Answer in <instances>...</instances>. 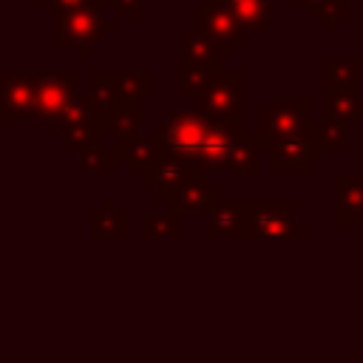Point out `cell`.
I'll use <instances>...</instances> for the list:
<instances>
[{
    "mask_svg": "<svg viewBox=\"0 0 363 363\" xmlns=\"http://www.w3.org/2000/svg\"><path fill=\"white\" fill-rule=\"evenodd\" d=\"M153 136L162 147V156L190 159L204 170H233L255 173L258 170V139L244 133V116L216 119L204 113L170 111L164 122L153 128Z\"/></svg>",
    "mask_w": 363,
    "mask_h": 363,
    "instance_id": "1",
    "label": "cell"
},
{
    "mask_svg": "<svg viewBox=\"0 0 363 363\" xmlns=\"http://www.w3.org/2000/svg\"><path fill=\"white\" fill-rule=\"evenodd\" d=\"M298 201H244L238 238H309V227L295 221Z\"/></svg>",
    "mask_w": 363,
    "mask_h": 363,
    "instance_id": "2",
    "label": "cell"
},
{
    "mask_svg": "<svg viewBox=\"0 0 363 363\" xmlns=\"http://www.w3.org/2000/svg\"><path fill=\"white\" fill-rule=\"evenodd\" d=\"M108 6L113 9V0H91L85 6H74L65 11H57V31H54V43H77L79 57L88 54L85 45L96 43L105 31H113L116 23L108 14Z\"/></svg>",
    "mask_w": 363,
    "mask_h": 363,
    "instance_id": "3",
    "label": "cell"
},
{
    "mask_svg": "<svg viewBox=\"0 0 363 363\" xmlns=\"http://www.w3.org/2000/svg\"><path fill=\"white\" fill-rule=\"evenodd\" d=\"M315 122L309 119V99L306 96H275L269 102V108L258 111V145H272L289 133L306 130Z\"/></svg>",
    "mask_w": 363,
    "mask_h": 363,
    "instance_id": "4",
    "label": "cell"
},
{
    "mask_svg": "<svg viewBox=\"0 0 363 363\" xmlns=\"http://www.w3.org/2000/svg\"><path fill=\"white\" fill-rule=\"evenodd\" d=\"M323 133L320 125H312L306 130L289 133L272 145H267L269 150V170L272 173H306L312 167V162L320 159L323 153Z\"/></svg>",
    "mask_w": 363,
    "mask_h": 363,
    "instance_id": "5",
    "label": "cell"
},
{
    "mask_svg": "<svg viewBox=\"0 0 363 363\" xmlns=\"http://www.w3.org/2000/svg\"><path fill=\"white\" fill-rule=\"evenodd\" d=\"M244 96V74L241 71H207V79L201 91L193 96L196 99V113L216 116V119H230L238 113Z\"/></svg>",
    "mask_w": 363,
    "mask_h": 363,
    "instance_id": "6",
    "label": "cell"
},
{
    "mask_svg": "<svg viewBox=\"0 0 363 363\" xmlns=\"http://www.w3.org/2000/svg\"><path fill=\"white\" fill-rule=\"evenodd\" d=\"M193 20H196V31L207 34L221 48V57H230L233 45H238L247 34V26L227 0H204L201 6L193 9Z\"/></svg>",
    "mask_w": 363,
    "mask_h": 363,
    "instance_id": "7",
    "label": "cell"
},
{
    "mask_svg": "<svg viewBox=\"0 0 363 363\" xmlns=\"http://www.w3.org/2000/svg\"><path fill=\"white\" fill-rule=\"evenodd\" d=\"M77 74H37L31 77V116H43L51 122H57L79 96L74 94L77 88Z\"/></svg>",
    "mask_w": 363,
    "mask_h": 363,
    "instance_id": "8",
    "label": "cell"
},
{
    "mask_svg": "<svg viewBox=\"0 0 363 363\" xmlns=\"http://www.w3.org/2000/svg\"><path fill=\"white\" fill-rule=\"evenodd\" d=\"M335 221L343 227H363V176L340 173L335 179Z\"/></svg>",
    "mask_w": 363,
    "mask_h": 363,
    "instance_id": "9",
    "label": "cell"
},
{
    "mask_svg": "<svg viewBox=\"0 0 363 363\" xmlns=\"http://www.w3.org/2000/svg\"><path fill=\"white\" fill-rule=\"evenodd\" d=\"M31 77L26 74H3V91H0V113L3 122H17L31 116Z\"/></svg>",
    "mask_w": 363,
    "mask_h": 363,
    "instance_id": "10",
    "label": "cell"
},
{
    "mask_svg": "<svg viewBox=\"0 0 363 363\" xmlns=\"http://www.w3.org/2000/svg\"><path fill=\"white\" fill-rule=\"evenodd\" d=\"M323 113L343 119L346 125L360 122L363 116L360 85H323Z\"/></svg>",
    "mask_w": 363,
    "mask_h": 363,
    "instance_id": "11",
    "label": "cell"
},
{
    "mask_svg": "<svg viewBox=\"0 0 363 363\" xmlns=\"http://www.w3.org/2000/svg\"><path fill=\"white\" fill-rule=\"evenodd\" d=\"M182 65H190V68H207V71H216L218 60H221V48L201 31H184L182 34Z\"/></svg>",
    "mask_w": 363,
    "mask_h": 363,
    "instance_id": "12",
    "label": "cell"
},
{
    "mask_svg": "<svg viewBox=\"0 0 363 363\" xmlns=\"http://www.w3.org/2000/svg\"><path fill=\"white\" fill-rule=\"evenodd\" d=\"M170 207H176L179 213H213L221 201H218V190L216 187H210V184H204V182H193V184H187V187H182L179 193H173V196H167L164 199Z\"/></svg>",
    "mask_w": 363,
    "mask_h": 363,
    "instance_id": "13",
    "label": "cell"
},
{
    "mask_svg": "<svg viewBox=\"0 0 363 363\" xmlns=\"http://www.w3.org/2000/svg\"><path fill=\"white\" fill-rule=\"evenodd\" d=\"M128 227H130V218L125 213L116 210V201H105L99 213L91 216L88 221V233L94 238H128Z\"/></svg>",
    "mask_w": 363,
    "mask_h": 363,
    "instance_id": "14",
    "label": "cell"
},
{
    "mask_svg": "<svg viewBox=\"0 0 363 363\" xmlns=\"http://www.w3.org/2000/svg\"><path fill=\"white\" fill-rule=\"evenodd\" d=\"M241 221H244V201H221V204L210 213L207 238H221V235L238 238Z\"/></svg>",
    "mask_w": 363,
    "mask_h": 363,
    "instance_id": "15",
    "label": "cell"
},
{
    "mask_svg": "<svg viewBox=\"0 0 363 363\" xmlns=\"http://www.w3.org/2000/svg\"><path fill=\"white\" fill-rule=\"evenodd\" d=\"M139 233L142 238H179L182 227H179V210H162V213H142L139 218Z\"/></svg>",
    "mask_w": 363,
    "mask_h": 363,
    "instance_id": "16",
    "label": "cell"
},
{
    "mask_svg": "<svg viewBox=\"0 0 363 363\" xmlns=\"http://www.w3.org/2000/svg\"><path fill=\"white\" fill-rule=\"evenodd\" d=\"M286 6H309V14L323 26V31H335V26L349 14L346 0H286Z\"/></svg>",
    "mask_w": 363,
    "mask_h": 363,
    "instance_id": "17",
    "label": "cell"
},
{
    "mask_svg": "<svg viewBox=\"0 0 363 363\" xmlns=\"http://www.w3.org/2000/svg\"><path fill=\"white\" fill-rule=\"evenodd\" d=\"M233 11L250 31H269L272 28V6L269 0H227Z\"/></svg>",
    "mask_w": 363,
    "mask_h": 363,
    "instance_id": "18",
    "label": "cell"
},
{
    "mask_svg": "<svg viewBox=\"0 0 363 363\" xmlns=\"http://www.w3.org/2000/svg\"><path fill=\"white\" fill-rule=\"evenodd\" d=\"M360 71H363V60L326 57L323 60V85H357Z\"/></svg>",
    "mask_w": 363,
    "mask_h": 363,
    "instance_id": "19",
    "label": "cell"
},
{
    "mask_svg": "<svg viewBox=\"0 0 363 363\" xmlns=\"http://www.w3.org/2000/svg\"><path fill=\"white\" fill-rule=\"evenodd\" d=\"M116 150H105L99 145H85L82 147V159H79V170H91V173H113L116 170Z\"/></svg>",
    "mask_w": 363,
    "mask_h": 363,
    "instance_id": "20",
    "label": "cell"
},
{
    "mask_svg": "<svg viewBox=\"0 0 363 363\" xmlns=\"http://www.w3.org/2000/svg\"><path fill=\"white\" fill-rule=\"evenodd\" d=\"M320 133H323V145L326 147H346L349 145V125L343 119H335V116H326L320 119Z\"/></svg>",
    "mask_w": 363,
    "mask_h": 363,
    "instance_id": "21",
    "label": "cell"
},
{
    "mask_svg": "<svg viewBox=\"0 0 363 363\" xmlns=\"http://www.w3.org/2000/svg\"><path fill=\"white\" fill-rule=\"evenodd\" d=\"M113 9L119 17H136L142 11V0H113Z\"/></svg>",
    "mask_w": 363,
    "mask_h": 363,
    "instance_id": "22",
    "label": "cell"
},
{
    "mask_svg": "<svg viewBox=\"0 0 363 363\" xmlns=\"http://www.w3.org/2000/svg\"><path fill=\"white\" fill-rule=\"evenodd\" d=\"M360 176H363V153H360Z\"/></svg>",
    "mask_w": 363,
    "mask_h": 363,
    "instance_id": "23",
    "label": "cell"
},
{
    "mask_svg": "<svg viewBox=\"0 0 363 363\" xmlns=\"http://www.w3.org/2000/svg\"><path fill=\"white\" fill-rule=\"evenodd\" d=\"M360 60H363V57H360Z\"/></svg>",
    "mask_w": 363,
    "mask_h": 363,
    "instance_id": "24",
    "label": "cell"
}]
</instances>
